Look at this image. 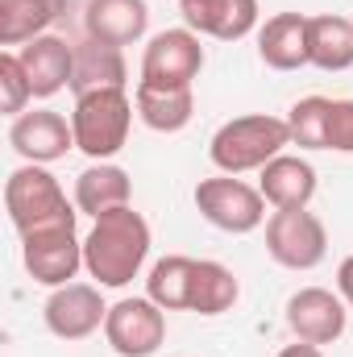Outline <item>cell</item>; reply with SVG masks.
<instances>
[{
	"label": "cell",
	"mask_w": 353,
	"mask_h": 357,
	"mask_svg": "<svg viewBox=\"0 0 353 357\" xmlns=\"http://www.w3.org/2000/svg\"><path fill=\"white\" fill-rule=\"evenodd\" d=\"M150 258V225L146 216L125 204L96 216L91 233L84 237V270L100 287H129Z\"/></svg>",
	"instance_id": "obj_1"
},
{
	"label": "cell",
	"mask_w": 353,
	"mask_h": 357,
	"mask_svg": "<svg viewBox=\"0 0 353 357\" xmlns=\"http://www.w3.org/2000/svg\"><path fill=\"white\" fill-rule=\"evenodd\" d=\"M291 146V129L283 116L270 112H250V116H233L225 121L212 142H208V158L220 175H246V171H262L270 158H278Z\"/></svg>",
	"instance_id": "obj_2"
},
{
	"label": "cell",
	"mask_w": 353,
	"mask_h": 357,
	"mask_svg": "<svg viewBox=\"0 0 353 357\" xmlns=\"http://www.w3.org/2000/svg\"><path fill=\"white\" fill-rule=\"evenodd\" d=\"M133 112L137 108H133L125 88H96L75 96V108H71L75 150H84L91 162H108L112 154L125 150Z\"/></svg>",
	"instance_id": "obj_3"
},
{
	"label": "cell",
	"mask_w": 353,
	"mask_h": 357,
	"mask_svg": "<svg viewBox=\"0 0 353 357\" xmlns=\"http://www.w3.org/2000/svg\"><path fill=\"white\" fill-rule=\"evenodd\" d=\"M4 208H8V220H13L17 233H33V229H46V225L80 220V208L67 204V191L59 187V178L46 167H38V162H25V167H17L8 175Z\"/></svg>",
	"instance_id": "obj_4"
},
{
	"label": "cell",
	"mask_w": 353,
	"mask_h": 357,
	"mask_svg": "<svg viewBox=\"0 0 353 357\" xmlns=\"http://www.w3.org/2000/svg\"><path fill=\"white\" fill-rule=\"evenodd\" d=\"M266 254L287 270H316L329 254V229L308 208H274L266 220Z\"/></svg>",
	"instance_id": "obj_5"
},
{
	"label": "cell",
	"mask_w": 353,
	"mask_h": 357,
	"mask_svg": "<svg viewBox=\"0 0 353 357\" xmlns=\"http://www.w3.org/2000/svg\"><path fill=\"white\" fill-rule=\"evenodd\" d=\"M195 208L220 233H254L266 220V195L237 175H216L195 183Z\"/></svg>",
	"instance_id": "obj_6"
},
{
	"label": "cell",
	"mask_w": 353,
	"mask_h": 357,
	"mask_svg": "<svg viewBox=\"0 0 353 357\" xmlns=\"http://www.w3.org/2000/svg\"><path fill=\"white\" fill-rule=\"evenodd\" d=\"M21 262H25L33 282L67 287L84 270V241L75 237V220L21 233Z\"/></svg>",
	"instance_id": "obj_7"
},
{
	"label": "cell",
	"mask_w": 353,
	"mask_h": 357,
	"mask_svg": "<svg viewBox=\"0 0 353 357\" xmlns=\"http://www.w3.org/2000/svg\"><path fill=\"white\" fill-rule=\"evenodd\" d=\"M104 341L117 357H154L167 341V312L142 295V299H121L108 307L104 320Z\"/></svg>",
	"instance_id": "obj_8"
},
{
	"label": "cell",
	"mask_w": 353,
	"mask_h": 357,
	"mask_svg": "<svg viewBox=\"0 0 353 357\" xmlns=\"http://www.w3.org/2000/svg\"><path fill=\"white\" fill-rule=\"evenodd\" d=\"M204 71V46L200 33L183 29H163L150 38L146 54H142V79L150 88H191L195 75Z\"/></svg>",
	"instance_id": "obj_9"
},
{
	"label": "cell",
	"mask_w": 353,
	"mask_h": 357,
	"mask_svg": "<svg viewBox=\"0 0 353 357\" xmlns=\"http://www.w3.org/2000/svg\"><path fill=\"white\" fill-rule=\"evenodd\" d=\"M42 320H46V328L59 341H84L96 328H104L108 303H104L100 287H91V282H67V287H54V295L42 307Z\"/></svg>",
	"instance_id": "obj_10"
},
{
	"label": "cell",
	"mask_w": 353,
	"mask_h": 357,
	"mask_svg": "<svg viewBox=\"0 0 353 357\" xmlns=\"http://www.w3.org/2000/svg\"><path fill=\"white\" fill-rule=\"evenodd\" d=\"M345 320H350L345 299L324 291V287H303L287 299V328L295 333V341L333 345V341H341Z\"/></svg>",
	"instance_id": "obj_11"
},
{
	"label": "cell",
	"mask_w": 353,
	"mask_h": 357,
	"mask_svg": "<svg viewBox=\"0 0 353 357\" xmlns=\"http://www.w3.org/2000/svg\"><path fill=\"white\" fill-rule=\"evenodd\" d=\"M8 146L25 162L50 167V162L67 158V150H75V129H71L67 116H59L50 108H33V112H21L8 125Z\"/></svg>",
	"instance_id": "obj_12"
},
{
	"label": "cell",
	"mask_w": 353,
	"mask_h": 357,
	"mask_svg": "<svg viewBox=\"0 0 353 357\" xmlns=\"http://www.w3.org/2000/svg\"><path fill=\"white\" fill-rule=\"evenodd\" d=\"M183 25L200 38L241 42L258 29V0H179Z\"/></svg>",
	"instance_id": "obj_13"
},
{
	"label": "cell",
	"mask_w": 353,
	"mask_h": 357,
	"mask_svg": "<svg viewBox=\"0 0 353 357\" xmlns=\"http://www.w3.org/2000/svg\"><path fill=\"white\" fill-rule=\"evenodd\" d=\"M25 75H29V88L33 100H50L63 88H71V75H75V46H67V38H54V33H42L33 42H25L17 50Z\"/></svg>",
	"instance_id": "obj_14"
},
{
	"label": "cell",
	"mask_w": 353,
	"mask_h": 357,
	"mask_svg": "<svg viewBox=\"0 0 353 357\" xmlns=\"http://www.w3.org/2000/svg\"><path fill=\"white\" fill-rule=\"evenodd\" d=\"M150 29V4L146 0H88L84 8V33L104 46H133Z\"/></svg>",
	"instance_id": "obj_15"
},
{
	"label": "cell",
	"mask_w": 353,
	"mask_h": 357,
	"mask_svg": "<svg viewBox=\"0 0 353 357\" xmlns=\"http://www.w3.org/2000/svg\"><path fill=\"white\" fill-rule=\"evenodd\" d=\"M258 59L270 71L308 67V17L303 13H274L258 29Z\"/></svg>",
	"instance_id": "obj_16"
},
{
	"label": "cell",
	"mask_w": 353,
	"mask_h": 357,
	"mask_svg": "<svg viewBox=\"0 0 353 357\" xmlns=\"http://www.w3.org/2000/svg\"><path fill=\"white\" fill-rule=\"evenodd\" d=\"M258 191L274 208H308L316 195V167L295 158V154H278L262 167Z\"/></svg>",
	"instance_id": "obj_17"
},
{
	"label": "cell",
	"mask_w": 353,
	"mask_h": 357,
	"mask_svg": "<svg viewBox=\"0 0 353 357\" xmlns=\"http://www.w3.org/2000/svg\"><path fill=\"white\" fill-rule=\"evenodd\" d=\"M133 108H137V121L146 129H154V133H179L195 116V96H191V88H150V84H137Z\"/></svg>",
	"instance_id": "obj_18"
},
{
	"label": "cell",
	"mask_w": 353,
	"mask_h": 357,
	"mask_svg": "<svg viewBox=\"0 0 353 357\" xmlns=\"http://www.w3.org/2000/svg\"><path fill=\"white\" fill-rule=\"evenodd\" d=\"M129 199H133L129 171H121L112 162H91L88 171H80V178H75V208L84 216H104L112 208H125Z\"/></svg>",
	"instance_id": "obj_19"
},
{
	"label": "cell",
	"mask_w": 353,
	"mask_h": 357,
	"mask_svg": "<svg viewBox=\"0 0 353 357\" xmlns=\"http://www.w3.org/2000/svg\"><path fill=\"white\" fill-rule=\"evenodd\" d=\"M308 63L320 71H350L353 67V21L337 13L308 17Z\"/></svg>",
	"instance_id": "obj_20"
},
{
	"label": "cell",
	"mask_w": 353,
	"mask_h": 357,
	"mask_svg": "<svg viewBox=\"0 0 353 357\" xmlns=\"http://www.w3.org/2000/svg\"><path fill=\"white\" fill-rule=\"evenodd\" d=\"M63 13H67V0H0V42L25 46L42 38Z\"/></svg>",
	"instance_id": "obj_21"
},
{
	"label": "cell",
	"mask_w": 353,
	"mask_h": 357,
	"mask_svg": "<svg viewBox=\"0 0 353 357\" xmlns=\"http://www.w3.org/2000/svg\"><path fill=\"white\" fill-rule=\"evenodd\" d=\"M129 79V67H125V54L121 46H104V42H84L75 46V75H71V91L84 96L96 88H125Z\"/></svg>",
	"instance_id": "obj_22"
},
{
	"label": "cell",
	"mask_w": 353,
	"mask_h": 357,
	"mask_svg": "<svg viewBox=\"0 0 353 357\" xmlns=\"http://www.w3.org/2000/svg\"><path fill=\"white\" fill-rule=\"evenodd\" d=\"M191 278H195V258H158L146 278V295L163 307V312H191Z\"/></svg>",
	"instance_id": "obj_23"
},
{
	"label": "cell",
	"mask_w": 353,
	"mask_h": 357,
	"mask_svg": "<svg viewBox=\"0 0 353 357\" xmlns=\"http://www.w3.org/2000/svg\"><path fill=\"white\" fill-rule=\"evenodd\" d=\"M241 287H237V274L212 258H195V278H191V312L200 316H220L237 303Z\"/></svg>",
	"instance_id": "obj_24"
},
{
	"label": "cell",
	"mask_w": 353,
	"mask_h": 357,
	"mask_svg": "<svg viewBox=\"0 0 353 357\" xmlns=\"http://www.w3.org/2000/svg\"><path fill=\"white\" fill-rule=\"evenodd\" d=\"M329 96H303L291 104L287 112V129H291V146L299 150H329Z\"/></svg>",
	"instance_id": "obj_25"
},
{
	"label": "cell",
	"mask_w": 353,
	"mask_h": 357,
	"mask_svg": "<svg viewBox=\"0 0 353 357\" xmlns=\"http://www.w3.org/2000/svg\"><path fill=\"white\" fill-rule=\"evenodd\" d=\"M29 100H33V88H29V75L17 59V50H4L0 54V108H4V116L17 121Z\"/></svg>",
	"instance_id": "obj_26"
},
{
	"label": "cell",
	"mask_w": 353,
	"mask_h": 357,
	"mask_svg": "<svg viewBox=\"0 0 353 357\" xmlns=\"http://www.w3.org/2000/svg\"><path fill=\"white\" fill-rule=\"evenodd\" d=\"M329 150L353 154V100H333L329 104Z\"/></svg>",
	"instance_id": "obj_27"
},
{
	"label": "cell",
	"mask_w": 353,
	"mask_h": 357,
	"mask_svg": "<svg viewBox=\"0 0 353 357\" xmlns=\"http://www.w3.org/2000/svg\"><path fill=\"white\" fill-rule=\"evenodd\" d=\"M337 291H341V299H345V307L353 312V254L337 266Z\"/></svg>",
	"instance_id": "obj_28"
},
{
	"label": "cell",
	"mask_w": 353,
	"mask_h": 357,
	"mask_svg": "<svg viewBox=\"0 0 353 357\" xmlns=\"http://www.w3.org/2000/svg\"><path fill=\"white\" fill-rule=\"evenodd\" d=\"M278 357H324V354H320V345H308V341H295V345H287V349H278Z\"/></svg>",
	"instance_id": "obj_29"
}]
</instances>
